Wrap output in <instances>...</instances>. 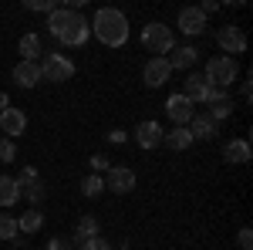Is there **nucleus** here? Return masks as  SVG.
Returning <instances> with one entry per match:
<instances>
[{
  "instance_id": "6",
  "label": "nucleus",
  "mask_w": 253,
  "mask_h": 250,
  "mask_svg": "<svg viewBox=\"0 0 253 250\" xmlns=\"http://www.w3.org/2000/svg\"><path fill=\"white\" fill-rule=\"evenodd\" d=\"M216 41H219V48H223L230 58L247 51V34H243V27H236V24H226V27H219Z\"/></svg>"
},
{
  "instance_id": "9",
  "label": "nucleus",
  "mask_w": 253,
  "mask_h": 250,
  "mask_svg": "<svg viewBox=\"0 0 253 250\" xmlns=\"http://www.w3.org/2000/svg\"><path fill=\"white\" fill-rule=\"evenodd\" d=\"M166 115L172 118L175 125H189V118L196 115V108H193V101L186 95H169V101H166Z\"/></svg>"
},
{
  "instance_id": "30",
  "label": "nucleus",
  "mask_w": 253,
  "mask_h": 250,
  "mask_svg": "<svg viewBox=\"0 0 253 250\" xmlns=\"http://www.w3.org/2000/svg\"><path fill=\"white\" fill-rule=\"evenodd\" d=\"M78 250H112V244H108L105 237H91V240L78 244Z\"/></svg>"
},
{
  "instance_id": "2",
  "label": "nucleus",
  "mask_w": 253,
  "mask_h": 250,
  "mask_svg": "<svg viewBox=\"0 0 253 250\" xmlns=\"http://www.w3.org/2000/svg\"><path fill=\"white\" fill-rule=\"evenodd\" d=\"M88 24H91V34L108 48H122L128 41V17L115 7H101Z\"/></svg>"
},
{
  "instance_id": "17",
  "label": "nucleus",
  "mask_w": 253,
  "mask_h": 250,
  "mask_svg": "<svg viewBox=\"0 0 253 250\" xmlns=\"http://www.w3.org/2000/svg\"><path fill=\"white\" fill-rule=\"evenodd\" d=\"M91 237H101V227H98V216H81L78 227H75V237H71V244L78 247L84 240H91Z\"/></svg>"
},
{
  "instance_id": "29",
  "label": "nucleus",
  "mask_w": 253,
  "mask_h": 250,
  "mask_svg": "<svg viewBox=\"0 0 253 250\" xmlns=\"http://www.w3.org/2000/svg\"><path fill=\"white\" fill-rule=\"evenodd\" d=\"M88 162H91V169H95V173H108V169H112V159H108V155H101V152H95Z\"/></svg>"
},
{
  "instance_id": "26",
  "label": "nucleus",
  "mask_w": 253,
  "mask_h": 250,
  "mask_svg": "<svg viewBox=\"0 0 253 250\" xmlns=\"http://www.w3.org/2000/svg\"><path fill=\"white\" fill-rule=\"evenodd\" d=\"M17 237V216L0 213V240H14Z\"/></svg>"
},
{
  "instance_id": "14",
  "label": "nucleus",
  "mask_w": 253,
  "mask_h": 250,
  "mask_svg": "<svg viewBox=\"0 0 253 250\" xmlns=\"http://www.w3.org/2000/svg\"><path fill=\"white\" fill-rule=\"evenodd\" d=\"M223 159H226L230 166H243V162H250V142H247V139H233V142H226Z\"/></svg>"
},
{
  "instance_id": "18",
  "label": "nucleus",
  "mask_w": 253,
  "mask_h": 250,
  "mask_svg": "<svg viewBox=\"0 0 253 250\" xmlns=\"http://www.w3.org/2000/svg\"><path fill=\"white\" fill-rule=\"evenodd\" d=\"M206 92H210V81H206V78L203 75H189L186 78V92H182V95L189 98V101H206Z\"/></svg>"
},
{
  "instance_id": "32",
  "label": "nucleus",
  "mask_w": 253,
  "mask_h": 250,
  "mask_svg": "<svg viewBox=\"0 0 253 250\" xmlns=\"http://www.w3.org/2000/svg\"><path fill=\"white\" fill-rule=\"evenodd\" d=\"M236 244H240V250H253V233H250V227H243V230H240Z\"/></svg>"
},
{
  "instance_id": "27",
  "label": "nucleus",
  "mask_w": 253,
  "mask_h": 250,
  "mask_svg": "<svg viewBox=\"0 0 253 250\" xmlns=\"http://www.w3.org/2000/svg\"><path fill=\"white\" fill-rule=\"evenodd\" d=\"M14 159H17V142L0 135V162H14Z\"/></svg>"
},
{
  "instance_id": "23",
  "label": "nucleus",
  "mask_w": 253,
  "mask_h": 250,
  "mask_svg": "<svg viewBox=\"0 0 253 250\" xmlns=\"http://www.w3.org/2000/svg\"><path fill=\"white\" fill-rule=\"evenodd\" d=\"M20 196H24V200H27V203H34V210H38L41 203H44V196H47V190H44V183H31V186H24V190H20Z\"/></svg>"
},
{
  "instance_id": "33",
  "label": "nucleus",
  "mask_w": 253,
  "mask_h": 250,
  "mask_svg": "<svg viewBox=\"0 0 253 250\" xmlns=\"http://www.w3.org/2000/svg\"><path fill=\"white\" fill-rule=\"evenodd\" d=\"M219 98H230V95H226V88H216V85H210V92H206V105H213V101H219Z\"/></svg>"
},
{
  "instance_id": "5",
  "label": "nucleus",
  "mask_w": 253,
  "mask_h": 250,
  "mask_svg": "<svg viewBox=\"0 0 253 250\" xmlns=\"http://www.w3.org/2000/svg\"><path fill=\"white\" fill-rule=\"evenodd\" d=\"M38 68H41V81H68L75 75V61L58 54V51H44Z\"/></svg>"
},
{
  "instance_id": "10",
  "label": "nucleus",
  "mask_w": 253,
  "mask_h": 250,
  "mask_svg": "<svg viewBox=\"0 0 253 250\" xmlns=\"http://www.w3.org/2000/svg\"><path fill=\"white\" fill-rule=\"evenodd\" d=\"M179 31L189 34V38L203 34V31H206V17H203V10H199V7H182V10H179Z\"/></svg>"
},
{
  "instance_id": "20",
  "label": "nucleus",
  "mask_w": 253,
  "mask_h": 250,
  "mask_svg": "<svg viewBox=\"0 0 253 250\" xmlns=\"http://www.w3.org/2000/svg\"><path fill=\"white\" fill-rule=\"evenodd\" d=\"M17 51L24 54V61H41V54H44L38 34H24V38H20V44H17Z\"/></svg>"
},
{
  "instance_id": "34",
  "label": "nucleus",
  "mask_w": 253,
  "mask_h": 250,
  "mask_svg": "<svg viewBox=\"0 0 253 250\" xmlns=\"http://www.w3.org/2000/svg\"><path fill=\"white\" fill-rule=\"evenodd\" d=\"M47 250H71V244H68L64 237H54V240L47 244Z\"/></svg>"
},
{
  "instance_id": "4",
  "label": "nucleus",
  "mask_w": 253,
  "mask_h": 250,
  "mask_svg": "<svg viewBox=\"0 0 253 250\" xmlns=\"http://www.w3.org/2000/svg\"><path fill=\"white\" fill-rule=\"evenodd\" d=\"M236 75H240V68H236V58H230V54H216V58L206 61V81L210 85H216V88H230L236 81Z\"/></svg>"
},
{
  "instance_id": "12",
  "label": "nucleus",
  "mask_w": 253,
  "mask_h": 250,
  "mask_svg": "<svg viewBox=\"0 0 253 250\" xmlns=\"http://www.w3.org/2000/svg\"><path fill=\"white\" fill-rule=\"evenodd\" d=\"M162 125H159L156 118L152 122H138V129H135V142L142 146V149H156V146H162Z\"/></svg>"
},
{
  "instance_id": "11",
  "label": "nucleus",
  "mask_w": 253,
  "mask_h": 250,
  "mask_svg": "<svg viewBox=\"0 0 253 250\" xmlns=\"http://www.w3.org/2000/svg\"><path fill=\"white\" fill-rule=\"evenodd\" d=\"M24 129H27V115L20 108H3L0 112V132L7 135V139H17Z\"/></svg>"
},
{
  "instance_id": "36",
  "label": "nucleus",
  "mask_w": 253,
  "mask_h": 250,
  "mask_svg": "<svg viewBox=\"0 0 253 250\" xmlns=\"http://www.w3.org/2000/svg\"><path fill=\"white\" fill-rule=\"evenodd\" d=\"M199 10H203V17H210V14H216V10H219V3H213V0H206V3H203Z\"/></svg>"
},
{
  "instance_id": "31",
  "label": "nucleus",
  "mask_w": 253,
  "mask_h": 250,
  "mask_svg": "<svg viewBox=\"0 0 253 250\" xmlns=\"http://www.w3.org/2000/svg\"><path fill=\"white\" fill-rule=\"evenodd\" d=\"M27 10H44V14H54L58 3L54 0H27Z\"/></svg>"
},
{
  "instance_id": "24",
  "label": "nucleus",
  "mask_w": 253,
  "mask_h": 250,
  "mask_svg": "<svg viewBox=\"0 0 253 250\" xmlns=\"http://www.w3.org/2000/svg\"><path fill=\"white\" fill-rule=\"evenodd\" d=\"M81 193H84V196H101V193H105V179L98 173L84 176V179H81Z\"/></svg>"
},
{
  "instance_id": "25",
  "label": "nucleus",
  "mask_w": 253,
  "mask_h": 250,
  "mask_svg": "<svg viewBox=\"0 0 253 250\" xmlns=\"http://www.w3.org/2000/svg\"><path fill=\"white\" fill-rule=\"evenodd\" d=\"M206 115H210V118H216V122H223L226 115H233V98H219V101H213Z\"/></svg>"
},
{
  "instance_id": "15",
  "label": "nucleus",
  "mask_w": 253,
  "mask_h": 250,
  "mask_svg": "<svg viewBox=\"0 0 253 250\" xmlns=\"http://www.w3.org/2000/svg\"><path fill=\"white\" fill-rule=\"evenodd\" d=\"M14 81H17L20 88H34L41 81V68L38 61H20L17 68H14Z\"/></svg>"
},
{
  "instance_id": "13",
  "label": "nucleus",
  "mask_w": 253,
  "mask_h": 250,
  "mask_svg": "<svg viewBox=\"0 0 253 250\" xmlns=\"http://www.w3.org/2000/svg\"><path fill=\"white\" fill-rule=\"evenodd\" d=\"M172 75V68H169V58H152L145 64V85L149 88H162L166 81Z\"/></svg>"
},
{
  "instance_id": "7",
  "label": "nucleus",
  "mask_w": 253,
  "mask_h": 250,
  "mask_svg": "<svg viewBox=\"0 0 253 250\" xmlns=\"http://www.w3.org/2000/svg\"><path fill=\"white\" fill-rule=\"evenodd\" d=\"M105 190H112V193H132L135 190V173L128 169V166H112L108 169V176H105Z\"/></svg>"
},
{
  "instance_id": "28",
  "label": "nucleus",
  "mask_w": 253,
  "mask_h": 250,
  "mask_svg": "<svg viewBox=\"0 0 253 250\" xmlns=\"http://www.w3.org/2000/svg\"><path fill=\"white\" fill-rule=\"evenodd\" d=\"M41 176H38V169L34 166H24L17 176H14V183H17V190H24V186H31V183H38Z\"/></svg>"
},
{
  "instance_id": "16",
  "label": "nucleus",
  "mask_w": 253,
  "mask_h": 250,
  "mask_svg": "<svg viewBox=\"0 0 253 250\" xmlns=\"http://www.w3.org/2000/svg\"><path fill=\"white\" fill-rule=\"evenodd\" d=\"M162 146H169L172 152H186V149L193 146V135H189V129H186V125H175L172 132L162 135Z\"/></svg>"
},
{
  "instance_id": "35",
  "label": "nucleus",
  "mask_w": 253,
  "mask_h": 250,
  "mask_svg": "<svg viewBox=\"0 0 253 250\" xmlns=\"http://www.w3.org/2000/svg\"><path fill=\"white\" fill-rule=\"evenodd\" d=\"M108 142L122 146V142H125V132H122V129H112V132H108Z\"/></svg>"
},
{
  "instance_id": "22",
  "label": "nucleus",
  "mask_w": 253,
  "mask_h": 250,
  "mask_svg": "<svg viewBox=\"0 0 253 250\" xmlns=\"http://www.w3.org/2000/svg\"><path fill=\"white\" fill-rule=\"evenodd\" d=\"M44 227V213L41 210H27L24 216H17V230L20 233H38Z\"/></svg>"
},
{
  "instance_id": "21",
  "label": "nucleus",
  "mask_w": 253,
  "mask_h": 250,
  "mask_svg": "<svg viewBox=\"0 0 253 250\" xmlns=\"http://www.w3.org/2000/svg\"><path fill=\"white\" fill-rule=\"evenodd\" d=\"M20 200V190L14 183V176H0V206H14Z\"/></svg>"
},
{
  "instance_id": "19",
  "label": "nucleus",
  "mask_w": 253,
  "mask_h": 250,
  "mask_svg": "<svg viewBox=\"0 0 253 250\" xmlns=\"http://www.w3.org/2000/svg\"><path fill=\"white\" fill-rule=\"evenodd\" d=\"M196 58H199V51H196L193 44H182L172 58H169V68H172V71H175V68H182V71H186V68H193V64H196Z\"/></svg>"
},
{
  "instance_id": "1",
  "label": "nucleus",
  "mask_w": 253,
  "mask_h": 250,
  "mask_svg": "<svg viewBox=\"0 0 253 250\" xmlns=\"http://www.w3.org/2000/svg\"><path fill=\"white\" fill-rule=\"evenodd\" d=\"M47 31H51L54 41L68 44V48H81L84 41L91 38V24L81 17L78 10H71V7H58V10L47 17Z\"/></svg>"
},
{
  "instance_id": "3",
  "label": "nucleus",
  "mask_w": 253,
  "mask_h": 250,
  "mask_svg": "<svg viewBox=\"0 0 253 250\" xmlns=\"http://www.w3.org/2000/svg\"><path fill=\"white\" fill-rule=\"evenodd\" d=\"M142 44L152 51V58H162L166 51H172V48H175V34H172L169 24L152 20V24H145V31H142Z\"/></svg>"
},
{
  "instance_id": "8",
  "label": "nucleus",
  "mask_w": 253,
  "mask_h": 250,
  "mask_svg": "<svg viewBox=\"0 0 253 250\" xmlns=\"http://www.w3.org/2000/svg\"><path fill=\"white\" fill-rule=\"evenodd\" d=\"M186 129H189V135H193V142H196V139H206V142H210V139L219 135V122L210 118L206 112H196V115L189 118V125H186Z\"/></svg>"
}]
</instances>
